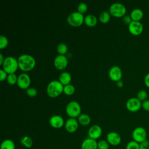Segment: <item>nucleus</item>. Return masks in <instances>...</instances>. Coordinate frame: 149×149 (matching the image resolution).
Wrapping results in <instances>:
<instances>
[{"instance_id": "nucleus-1", "label": "nucleus", "mask_w": 149, "mask_h": 149, "mask_svg": "<svg viewBox=\"0 0 149 149\" xmlns=\"http://www.w3.org/2000/svg\"><path fill=\"white\" fill-rule=\"evenodd\" d=\"M19 68L23 72L31 70L36 65V60L31 55L24 54L17 58Z\"/></svg>"}, {"instance_id": "nucleus-2", "label": "nucleus", "mask_w": 149, "mask_h": 149, "mask_svg": "<svg viewBox=\"0 0 149 149\" xmlns=\"http://www.w3.org/2000/svg\"><path fill=\"white\" fill-rule=\"evenodd\" d=\"M63 87L64 86L59 80H52L47 86V93L50 97L55 98L63 92Z\"/></svg>"}, {"instance_id": "nucleus-3", "label": "nucleus", "mask_w": 149, "mask_h": 149, "mask_svg": "<svg viewBox=\"0 0 149 149\" xmlns=\"http://www.w3.org/2000/svg\"><path fill=\"white\" fill-rule=\"evenodd\" d=\"M2 66L8 74L15 73L19 68L17 59L12 56H6L5 58Z\"/></svg>"}, {"instance_id": "nucleus-4", "label": "nucleus", "mask_w": 149, "mask_h": 149, "mask_svg": "<svg viewBox=\"0 0 149 149\" xmlns=\"http://www.w3.org/2000/svg\"><path fill=\"white\" fill-rule=\"evenodd\" d=\"M66 112L70 118H76L81 114V106L79 103L76 101L69 102L66 107Z\"/></svg>"}, {"instance_id": "nucleus-5", "label": "nucleus", "mask_w": 149, "mask_h": 149, "mask_svg": "<svg viewBox=\"0 0 149 149\" xmlns=\"http://www.w3.org/2000/svg\"><path fill=\"white\" fill-rule=\"evenodd\" d=\"M109 9L111 15L113 16L121 17L126 15V8L123 4L120 2H115L112 3Z\"/></svg>"}, {"instance_id": "nucleus-6", "label": "nucleus", "mask_w": 149, "mask_h": 149, "mask_svg": "<svg viewBox=\"0 0 149 149\" xmlns=\"http://www.w3.org/2000/svg\"><path fill=\"white\" fill-rule=\"evenodd\" d=\"M84 20V17L83 14L79 12L78 11L73 12L70 13L67 17V22L69 24L77 27L81 26Z\"/></svg>"}, {"instance_id": "nucleus-7", "label": "nucleus", "mask_w": 149, "mask_h": 149, "mask_svg": "<svg viewBox=\"0 0 149 149\" xmlns=\"http://www.w3.org/2000/svg\"><path fill=\"white\" fill-rule=\"evenodd\" d=\"M132 138L134 141L141 143L147 139V131L141 126L136 127L132 132Z\"/></svg>"}, {"instance_id": "nucleus-8", "label": "nucleus", "mask_w": 149, "mask_h": 149, "mask_svg": "<svg viewBox=\"0 0 149 149\" xmlns=\"http://www.w3.org/2000/svg\"><path fill=\"white\" fill-rule=\"evenodd\" d=\"M126 107L129 111L135 112L141 108V102L137 97H132L126 101Z\"/></svg>"}, {"instance_id": "nucleus-9", "label": "nucleus", "mask_w": 149, "mask_h": 149, "mask_svg": "<svg viewBox=\"0 0 149 149\" xmlns=\"http://www.w3.org/2000/svg\"><path fill=\"white\" fill-rule=\"evenodd\" d=\"M31 83L30 77L26 73H22L17 77V86L22 89H27L30 87V84Z\"/></svg>"}, {"instance_id": "nucleus-10", "label": "nucleus", "mask_w": 149, "mask_h": 149, "mask_svg": "<svg viewBox=\"0 0 149 149\" xmlns=\"http://www.w3.org/2000/svg\"><path fill=\"white\" fill-rule=\"evenodd\" d=\"M143 24L140 22L132 21L128 25V30L129 32L134 36H139L143 31Z\"/></svg>"}, {"instance_id": "nucleus-11", "label": "nucleus", "mask_w": 149, "mask_h": 149, "mask_svg": "<svg viewBox=\"0 0 149 149\" xmlns=\"http://www.w3.org/2000/svg\"><path fill=\"white\" fill-rule=\"evenodd\" d=\"M68 60L65 55H58L54 58V66L58 70L64 69L68 65Z\"/></svg>"}, {"instance_id": "nucleus-12", "label": "nucleus", "mask_w": 149, "mask_h": 149, "mask_svg": "<svg viewBox=\"0 0 149 149\" xmlns=\"http://www.w3.org/2000/svg\"><path fill=\"white\" fill-rule=\"evenodd\" d=\"M108 74L109 78L112 80L118 81L121 80L122 77V71L119 66L117 65H113L109 69Z\"/></svg>"}, {"instance_id": "nucleus-13", "label": "nucleus", "mask_w": 149, "mask_h": 149, "mask_svg": "<svg viewBox=\"0 0 149 149\" xmlns=\"http://www.w3.org/2000/svg\"><path fill=\"white\" fill-rule=\"evenodd\" d=\"M65 128L66 130L70 133L75 132L79 127L78 120L74 118H68L65 123Z\"/></svg>"}, {"instance_id": "nucleus-14", "label": "nucleus", "mask_w": 149, "mask_h": 149, "mask_svg": "<svg viewBox=\"0 0 149 149\" xmlns=\"http://www.w3.org/2000/svg\"><path fill=\"white\" fill-rule=\"evenodd\" d=\"M107 141L109 145L116 146L121 142V136L116 132H110L107 134Z\"/></svg>"}, {"instance_id": "nucleus-15", "label": "nucleus", "mask_w": 149, "mask_h": 149, "mask_svg": "<svg viewBox=\"0 0 149 149\" xmlns=\"http://www.w3.org/2000/svg\"><path fill=\"white\" fill-rule=\"evenodd\" d=\"M102 133V130L100 126L98 125H93L90 127L88 130V137L96 140L101 137Z\"/></svg>"}, {"instance_id": "nucleus-16", "label": "nucleus", "mask_w": 149, "mask_h": 149, "mask_svg": "<svg viewBox=\"0 0 149 149\" xmlns=\"http://www.w3.org/2000/svg\"><path fill=\"white\" fill-rule=\"evenodd\" d=\"M49 123L51 127L55 129H59L65 125V122L63 118L61 116L59 115H54L49 118Z\"/></svg>"}, {"instance_id": "nucleus-17", "label": "nucleus", "mask_w": 149, "mask_h": 149, "mask_svg": "<svg viewBox=\"0 0 149 149\" xmlns=\"http://www.w3.org/2000/svg\"><path fill=\"white\" fill-rule=\"evenodd\" d=\"M81 149H98L97 140L90 137L85 139L81 143Z\"/></svg>"}, {"instance_id": "nucleus-18", "label": "nucleus", "mask_w": 149, "mask_h": 149, "mask_svg": "<svg viewBox=\"0 0 149 149\" xmlns=\"http://www.w3.org/2000/svg\"><path fill=\"white\" fill-rule=\"evenodd\" d=\"M130 16L133 21L140 22L143 19L144 13L141 9L139 8H135L131 11Z\"/></svg>"}, {"instance_id": "nucleus-19", "label": "nucleus", "mask_w": 149, "mask_h": 149, "mask_svg": "<svg viewBox=\"0 0 149 149\" xmlns=\"http://www.w3.org/2000/svg\"><path fill=\"white\" fill-rule=\"evenodd\" d=\"M72 80V77L70 74L68 72H62L59 76V81L63 85H67L70 84Z\"/></svg>"}, {"instance_id": "nucleus-20", "label": "nucleus", "mask_w": 149, "mask_h": 149, "mask_svg": "<svg viewBox=\"0 0 149 149\" xmlns=\"http://www.w3.org/2000/svg\"><path fill=\"white\" fill-rule=\"evenodd\" d=\"M84 22L87 26L89 27H93L97 23V18L93 14H88L84 16Z\"/></svg>"}, {"instance_id": "nucleus-21", "label": "nucleus", "mask_w": 149, "mask_h": 149, "mask_svg": "<svg viewBox=\"0 0 149 149\" xmlns=\"http://www.w3.org/2000/svg\"><path fill=\"white\" fill-rule=\"evenodd\" d=\"M79 123L83 126H87L91 122L90 116L86 113H81L78 117Z\"/></svg>"}, {"instance_id": "nucleus-22", "label": "nucleus", "mask_w": 149, "mask_h": 149, "mask_svg": "<svg viewBox=\"0 0 149 149\" xmlns=\"http://www.w3.org/2000/svg\"><path fill=\"white\" fill-rule=\"evenodd\" d=\"M20 143L25 148H30L33 146V141L30 137L28 136H24L21 138Z\"/></svg>"}, {"instance_id": "nucleus-23", "label": "nucleus", "mask_w": 149, "mask_h": 149, "mask_svg": "<svg viewBox=\"0 0 149 149\" xmlns=\"http://www.w3.org/2000/svg\"><path fill=\"white\" fill-rule=\"evenodd\" d=\"M1 149H15V144L10 139H5L1 144Z\"/></svg>"}, {"instance_id": "nucleus-24", "label": "nucleus", "mask_w": 149, "mask_h": 149, "mask_svg": "<svg viewBox=\"0 0 149 149\" xmlns=\"http://www.w3.org/2000/svg\"><path fill=\"white\" fill-rule=\"evenodd\" d=\"M111 19V14L109 12L103 11L99 15V20L102 23H106L109 21Z\"/></svg>"}, {"instance_id": "nucleus-25", "label": "nucleus", "mask_w": 149, "mask_h": 149, "mask_svg": "<svg viewBox=\"0 0 149 149\" xmlns=\"http://www.w3.org/2000/svg\"><path fill=\"white\" fill-rule=\"evenodd\" d=\"M75 91V87L72 84H69L64 86L63 87V92L65 94L68 95H71L74 94Z\"/></svg>"}, {"instance_id": "nucleus-26", "label": "nucleus", "mask_w": 149, "mask_h": 149, "mask_svg": "<svg viewBox=\"0 0 149 149\" xmlns=\"http://www.w3.org/2000/svg\"><path fill=\"white\" fill-rule=\"evenodd\" d=\"M68 48L66 44L61 42L56 47V50L59 55H65L68 51Z\"/></svg>"}, {"instance_id": "nucleus-27", "label": "nucleus", "mask_w": 149, "mask_h": 149, "mask_svg": "<svg viewBox=\"0 0 149 149\" xmlns=\"http://www.w3.org/2000/svg\"><path fill=\"white\" fill-rule=\"evenodd\" d=\"M17 77L15 73H10L8 74V77L6 80L8 83L11 85H13L15 84H17Z\"/></svg>"}, {"instance_id": "nucleus-28", "label": "nucleus", "mask_w": 149, "mask_h": 149, "mask_svg": "<svg viewBox=\"0 0 149 149\" xmlns=\"http://www.w3.org/2000/svg\"><path fill=\"white\" fill-rule=\"evenodd\" d=\"M98 149H109V144L107 140H101L97 142Z\"/></svg>"}, {"instance_id": "nucleus-29", "label": "nucleus", "mask_w": 149, "mask_h": 149, "mask_svg": "<svg viewBox=\"0 0 149 149\" xmlns=\"http://www.w3.org/2000/svg\"><path fill=\"white\" fill-rule=\"evenodd\" d=\"M9 41L8 38L3 36V35H1L0 36V49H2L7 47L8 45Z\"/></svg>"}, {"instance_id": "nucleus-30", "label": "nucleus", "mask_w": 149, "mask_h": 149, "mask_svg": "<svg viewBox=\"0 0 149 149\" xmlns=\"http://www.w3.org/2000/svg\"><path fill=\"white\" fill-rule=\"evenodd\" d=\"M147 93L144 90H140L137 94V98L141 102L145 101L147 100Z\"/></svg>"}, {"instance_id": "nucleus-31", "label": "nucleus", "mask_w": 149, "mask_h": 149, "mask_svg": "<svg viewBox=\"0 0 149 149\" xmlns=\"http://www.w3.org/2000/svg\"><path fill=\"white\" fill-rule=\"evenodd\" d=\"M139 143L133 140L129 141L126 146V149H139Z\"/></svg>"}, {"instance_id": "nucleus-32", "label": "nucleus", "mask_w": 149, "mask_h": 149, "mask_svg": "<svg viewBox=\"0 0 149 149\" xmlns=\"http://www.w3.org/2000/svg\"><path fill=\"white\" fill-rule=\"evenodd\" d=\"M88 9V6L87 5L86 3L85 2H81L80 3L77 8V11L82 14H83L84 13H85Z\"/></svg>"}, {"instance_id": "nucleus-33", "label": "nucleus", "mask_w": 149, "mask_h": 149, "mask_svg": "<svg viewBox=\"0 0 149 149\" xmlns=\"http://www.w3.org/2000/svg\"><path fill=\"white\" fill-rule=\"evenodd\" d=\"M26 93L27 95L31 97H35L37 94V91L34 87H29L26 90Z\"/></svg>"}, {"instance_id": "nucleus-34", "label": "nucleus", "mask_w": 149, "mask_h": 149, "mask_svg": "<svg viewBox=\"0 0 149 149\" xmlns=\"http://www.w3.org/2000/svg\"><path fill=\"white\" fill-rule=\"evenodd\" d=\"M139 146V149H149V141L146 139L145 141L140 143Z\"/></svg>"}, {"instance_id": "nucleus-35", "label": "nucleus", "mask_w": 149, "mask_h": 149, "mask_svg": "<svg viewBox=\"0 0 149 149\" xmlns=\"http://www.w3.org/2000/svg\"><path fill=\"white\" fill-rule=\"evenodd\" d=\"M8 74L3 69H0V80L1 81H3L5 80H6L7 79Z\"/></svg>"}, {"instance_id": "nucleus-36", "label": "nucleus", "mask_w": 149, "mask_h": 149, "mask_svg": "<svg viewBox=\"0 0 149 149\" xmlns=\"http://www.w3.org/2000/svg\"><path fill=\"white\" fill-rule=\"evenodd\" d=\"M141 107L142 108L146 111H149V100H146L141 102Z\"/></svg>"}, {"instance_id": "nucleus-37", "label": "nucleus", "mask_w": 149, "mask_h": 149, "mask_svg": "<svg viewBox=\"0 0 149 149\" xmlns=\"http://www.w3.org/2000/svg\"><path fill=\"white\" fill-rule=\"evenodd\" d=\"M122 21L125 24L129 25L133 20L130 15H125L122 18Z\"/></svg>"}, {"instance_id": "nucleus-38", "label": "nucleus", "mask_w": 149, "mask_h": 149, "mask_svg": "<svg viewBox=\"0 0 149 149\" xmlns=\"http://www.w3.org/2000/svg\"><path fill=\"white\" fill-rule=\"evenodd\" d=\"M144 82L146 86H147V87L149 88V73L146 75V76L144 77Z\"/></svg>"}, {"instance_id": "nucleus-39", "label": "nucleus", "mask_w": 149, "mask_h": 149, "mask_svg": "<svg viewBox=\"0 0 149 149\" xmlns=\"http://www.w3.org/2000/svg\"><path fill=\"white\" fill-rule=\"evenodd\" d=\"M116 85L119 87H122L123 86V82L121 80H120L116 81Z\"/></svg>"}, {"instance_id": "nucleus-40", "label": "nucleus", "mask_w": 149, "mask_h": 149, "mask_svg": "<svg viewBox=\"0 0 149 149\" xmlns=\"http://www.w3.org/2000/svg\"><path fill=\"white\" fill-rule=\"evenodd\" d=\"M4 59H5V58L3 57V55L2 54H0V65H2L3 61H4Z\"/></svg>"}]
</instances>
